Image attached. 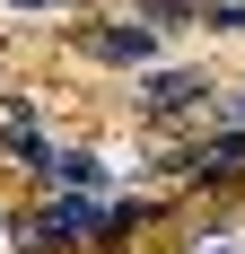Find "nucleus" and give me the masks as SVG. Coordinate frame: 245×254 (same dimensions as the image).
<instances>
[{
  "label": "nucleus",
  "instance_id": "nucleus-1",
  "mask_svg": "<svg viewBox=\"0 0 245 254\" xmlns=\"http://www.w3.org/2000/svg\"><path fill=\"white\" fill-rule=\"evenodd\" d=\"M210 88H219L210 70H149L140 79V114H149V123H184V114L210 105Z\"/></svg>",
  "mask_w": 245,
  "mask_h": 254
},
{
  "label": "nucleus",
  "instance_id": "nucleus-2",
  "mask_svg": "<svg viewBox=\"0 0 245 254\" xmlns=\"http://www.w3.org/2000/svg\"><path fill=\"white\" fill-rule=\"evenodd\" d=\"M79 53L105 62V70H149V62H158V35H149L140 18L131 26H79Z\"/></svg>",
  "mask_w": 245,
  "mask_h": 254
},
{
  "label": "nucleus",
  "instance_id": "nucleus-3",
  "mask_svg": "<svg viewBox=\"0 0 245 254\" xmlns=\"http://www.w3.org/2000/svg\"><path fill=\"white\" fill-rule=\"evenodd\" d=\"M53 184H61V193H105L114 176H105L97 149H61V158H53Z\"/></svg>",
  "mask_w": 245,
  "mask_h": 254
},
{
  "label": "nucleus",
  "instance_id": "nucleus-4",
  "mask_svg": "<svg viewBox=\"0 0 245 254\" xmlns=\"http://www.w3.org/2000/svg\"><path fill=\"white\" fill-rule=\"evenodd\" d=\"M210 131H228V140H245V88H210Z\"/></svg>",
  "mask_w": 245,
  "mask_h": 254
},
{
  "label": "nucleus",
  "instance_id": "nucleus-5",
  "mask_svg": "<svg viewBox=\"0 0 245 254\" xmlns=\"http://www.w3.org/2000/svg\"><path fill=\"white\" fill-rule=\"evenodd\" d=\"M193 18H201L193 0H140V26H149V35H167V26H193Z\"/></svg>",
  "mask_w": 245,
  "mask_h": 254
},
{
  "label": "nucleus",
  "instance_id": "nucleus-6",
  "mask_svg": "<svg viewBox=\"0 0 245 254\" xmlns=\"http://www.w3.org/2000/svg\"><path fill=\"white\" fill-rule=\"evenodd\" d=\"M0 149L18 158V167H53V149H44V131H35V123H9V140H0Z\"/></svg>",
  "mask_w": 245,
  "mask_h": 254
},
{
  "label": "nucleus",
  "instance_id": "nucleus-7",
  "mask_svg": "<svg viewBox=\"0 0 245 254\" xmlns=\"http://www.w3.org/2000/svg\"><path fill=\"white\" fill-rule=\"evenodd\" d=\"M0 9H88V0H0Z\"/></svg>",
  "mask_w": 245,
  "mask_h": 254
},
{
  "label": "nucleus",
  "instance_id": "nucleus-8",
  "mask_svg": "<svg viewBox=\"0 0 245 254\" xmlns=\"http://www.w3.org/2000/svg\"><path fill=\"white\" fill-rule=\"evenodd\" d=\"M193 254H237V237H193Z\"/></svg>",
  "mask_w": 245,
  "mask_h": 254
}]
</instances>
